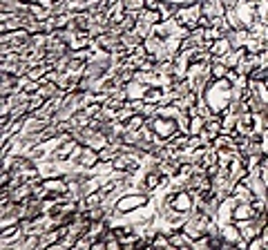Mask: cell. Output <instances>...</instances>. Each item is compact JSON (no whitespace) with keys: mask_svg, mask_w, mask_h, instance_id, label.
Returning a JSON list of instances; mask_svg holds the SVG:
<instances>
[{"mask_svg":"<svg viewBox=\"0 0 268 250\" xmlns=\"http://www.w3.org/2000/svg\"><path fill=\"white\" fill-rule=\"evenodd\" d=\"M150 201H152V197L143 195V192H139V190H127L125 195L119 197V201H116V206H114V212H116V214H123V217H125V214L134 212L137 208L148 206Z\"/></svg>","mask_w":268,"mask_h":250,"instance_id":"obj_1","label":"cell"},{"mask_svg":"<svg viewBox=\"0 0 268 250\" xmlns=\"http://www.w3.org/2000/svg\"><path fill=\"white\" fill-rule=\"evenodd\" d=\"M152 128V132L156 139H163V141H170L172 136H175L179 132V123H177V118H168V116H152V118H148L145 121Z\"/></svg>","mask_w":268,"mask_h":250,"instance_id":"obj_2","label":"cell"},{"mask_svg":"<svg viewBox=\"0 0 268 250\" xmlns=\"http://www.w3.org/2000/svg\"><path fill=\"white\" fill-rule=\"evenodd\" d=\"M177 22L188 29L199 27V18H201V3H192V5H181V9L177 11Z\"/></svg>","mask_w":268,"mask_h":250,"instance_id":"obj_3","label":"cell"},{"mask_svg":"<svg viewBox=\"0 0 268 250\" xmlns=\"http://www.w3.org/2000/svg\"><path fill=\"white\" fill-rule=\"evenodd\" d=\"M172 208L179 210V212H192L194 208V192L192 190H179L175 192V199H172Z\"/></svg>","mask_w":268,"mask_h":250,"instance_id":"obj_4","label":"cell"},{"mask_svg":"<svg viewBox=\"0 0 268 250\" xmlns=\"http://www.w3.org/2000/svg\"><path fill=\"white\" fill-rule=\"evenodd\" d=\"M259 67H261V54H246L234 70L244 74V76H253L255 70H259Z\"/></svg>","mask_w":268,"mask_h":250,"instance_id":"obj_5","label":"cell"},{"mask_svg":"<svg viewBox=\"0 0 268 250\" xmlns=\"http://www.w3.org/2000/svg\"><path fill=\"white\" fill-rule=\"evenodd\" d=\"M232 43H230V38L228 36H221V38H217V41H212L208 45V52L215 56V58H223L228 52H232Z\"/></svg>","mask_w":268,"mask_h":250,"instance_id":"obj_6","label":"cell"},{"mask_svg":"<svg viewBox=\"0 0 268 250\" xmlns=\"http://www.w3.org/2000/svg\"><path fill=\"white\" fill-rule=\"evenodd\" d=\"M170 243L172 250H192V239L186 235L183 230H175L170 235Z\"/></svg>","mask_w":268,"mask_h":250,"instance_id":"obj_7","label":"cell"},{"mask_svg":"<svg viewBox=\"0 0 268 250\" xmlns=\"http://www.w3.org/2000/svg\"><path fill=\"white\" fill-rule=\"evenodd\" d=\"M100 163V159H98V150H94V147H89L85 145V152H83V157H81V166L85 168V170H94Z\"/></svg>","mask_w":268,"mask_h":250,"instance_id":"obj_8","label":"cell"},{"mask_svg":"<svg viewBox=\"0 0 268 250\" xmlns=\"http://www.w3.org/2000/svg\"><path fill=\"white\" fill-rule=\"evenodd\" d=\"M148 87H150V85H145V83H139V81H132V83H127V85H125L127 99H130V101L143 99V96H145V92H148Z\"/></svg>","mask_w":268,"mask_h":250,"instance_id":"obj_9","label":"cell"},{"mask_svg":"<svg viewBox=\"0 0 268 250\" xmlns=\"http://www.w3.org/2000/svg\"><path fill=\"white\" fill-rule=\"evenodd\" d=\"M163 96H165V89H163V87H159V85H150L148 92H145V96H143V101H145V103L159 105Z\"/></svg>","mask_w":268,"mask_h":250,"instance_id":"obj_10","label":"cell"},{"mask_svg":"<svg viewBox=\"0 0 268 250\" xmlns=\"http://www.w3.org/2000/svg\"><path fill=\"white\" fill-rule=\"evenodd\" d=\"M141 43H143V38L139 36L137 32H125V34H121V45H123V47H127L130 52H134V49H137Z\"/></svg>","mask_w":268,"mask_h":250,"instance_id":"obj_11","label":"cell"},{"mask_svg":"<svg viewBox=\"0 0 268 250\" xmlns=\"http://www.w3.org/2000/svg\"><path fill=\"white\" fill-rule=\"evenodd\" d=\"M139 20H145L148 25L154 27L163 20V14H161L159 9H143V11H139Z\"/></svg>","mask_w":268,"mask_h":250,"instance_id":"obj_12","label":"cell"},{"mask_svg":"<svg viewBox=\"0 0 268 250\" xmlns=\"http://www.w3.org/2000/svg\"><path fill=\"white\" fill-rule=\"evenodd\" d=\"M58 92H60L58 83H54V81H41V89H38V94H41L45 101L54 99V96L58 94Z\"/></svg>","mask_w":268,"mask_h":250,"instance_id":"obj_13","label":"cell"},{"mask_svg":"<svg viewBox=\"0 0 268 250\" xmlns=\"http://www.w3.org/2000/svg\"><path fill=\"white\" fill-rule=\"evenodd\" d=\"M152 248H156V250H172L170 235L163 232V230H159V232H156V237L152 239ZM152 248H150V250H152Z\"/></svg>","mask_w":268,"mask_h":250,"instance_id":"obj_14","label":"cell"},{"mask_svg":"<svg viewBox=\"0 0 268 250\" xmlns=\"http://www.w3.org/2000/svg\"><path fill=\"white\" fill-rule=\"evenodd\" d=\"M204 128H206V118L204 116L194 114L192 118H190V134H201V132H204Z\"/></svg>","mask_w":268,"mask_h":250,"instance_id":"obj_15","label":"cell"},{"mask_svg":"<svg viewBox=\"0 0 268 250\" xmlns=\"http://www.w3.org/2000/svg\"><path fill=\"white\" fill-rule=\"evenodd\" d=\"M145 121H148V118H145L143 114H139V112H137V114H134V116L130 118V121L125 123V128H127V130H141L143 125H145Z\"/></svg>","mask_w":268,"mask_h":250,"instance_id":"obj_16","label":"cell"},{"mask_svg":"<svg viewBox=\"0 0 268 250\" xmlns=\"http://www.w3.org/2000/svg\"><path fill=\"white\" fill-rule=\"evenodd\" d=\"M208 248H210V237L208 235H204V237H199V239L192 241V250H208Z\"/></svg>","mask_w":268,"mask_h":250,"instance_id":"obj_17","label":"cell"},{"mask_svg":"<svg viewBox=\"0 0 268 250\" xmlns=\"http://www.w3.org/2000/svg\"><path fill=\"white\" fill-rule=\"evenodd\" d=\"M92 239H89L87 235H83V237H78L76 239V246H74V250H92Z\"/></svg>","mask_w":268,"mask_h":250,"instance_id":"obj_18","label":"cell"},{"mask_svg":"<svg viewBox=\"0 0 268 250\" xmlns=\"http://www.w3.org/2000/svg\"><path fill=\"white\" fill-rule=\"evenodd\" d=\"M221 3H223V7H226V9H234L242 0H221Z\"/></svg>","mask_w":268,"mask_h":250,"instance_id":"obj_19","label":"cell"},{"mask_svg":"<svg viewBox=\"0 0 268 250\" xmlns=\"http://www.w3.org/2000/svg\"><path fill=\"white\" fill-rule=\"evenodd\" d=\"M261 239L266 241V250H268V224L264 226V230H261Z\"/></svg>","mask_w":268,"mask_h":250,"instance_id":"obj_20","label":"cell"},{"mask_svg":"<svg viewBox=\"0 0 268 250\" xmlns=\"http://www.w3.org/2000/svg\"><path fill=\"white\" fill-rule=\"evenodd\" d=\"M248 3H255V0H248Z\"/></svg>","mask_w":268,"mask_h":250,"instance_id":"obj_21","label":"cell"}]
</instances>
